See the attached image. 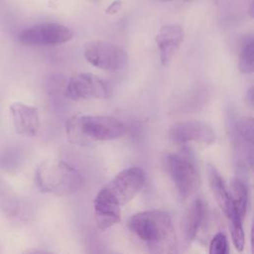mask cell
Here are the masks:
<instances>
[{"instance_id": "obj_1", "label": "cell", "mask_w": 254, "mask_h": 254, "mask_svg": "<svg viewBox=\"0 0 254 254\" xmlns=\"http://www.w3.org/2000/svg\"><path fill=\"white\" fill-rule=\"evenodd\" d=\"M146 178L144 169L130 167L117 174L98 191L93 201V209L100 230H106L121 220L122 207L142 190Z\"/></svg>"}, {"instance_id": "obj_2", "label": "cell", "mask_w": 254, "mask_h": 254, "mask_svg": "<svg viewBox=\"0 0 254 254\" xmlns=\"http://www.w3.org/2000/svg\"><path fill=\"white\" fill-rule=\"evenodd\" d=\"M128 228L146 244L149 254H179V242L171 215L161 209L133 214Z\"/></svg>"}, {"instance_id": "obj_3", "label": "cell", "mask_w": 254, "mask_h": 254, "mask_svg": "<svg viewBox=\"0 0 254 254\" xmlns=\"http://www.w3.org/2000/svg\"><path fill=\"white\" fill-rule=\"evenodd\" d=\"M127 129L121 120L104 115H74L65 121L68 141L77 146L110 141L122 137Z\"/></svg>"}, {"instance_id": "obj_4", "label": "cell", "mask_w": 254, "mask_h": 254, "mask_svg": "<svg viewBox=\"0 0 254 254\" xmlns=\"http://www.w3.org/2000/svg\"><path fill=\"white\" fill-rule=\"evenodd\" d=\"M36 184L42 192L69 195L78 191L83 185L81 174L62 159L43 162L36 171Z\"/></svg>"}, {"instance_id": "obj_5", "label": "cell", "mask_w": 254, "mask_h": 254, "mask_svg": "<svg viewBox=\"0 0 254 254\" xmlns=\"http://www.w3.org/2000/svg\"><path fill=\"white\" fill-rule=\"evenodd\" d=\"M207 176L214 198L227 219L233 245L235 246L236 250L242 251L245 244V236L242 226L243 219L239 216L234 208L228 188L226 187L223 178L218 170L211 164L207 165Z\"/></svg>"}, {"instance_id": "obj_6", "label": "cell", "mask_w": 254, "mask_h": 254, "mask_svg": "<svg viewBox=\"0 0 254 254\" xmlns=\"http://www.w3.org/2000/svg\"><path fill=\"white\" fill-rule=\"evenodd\" d=\"M167 172L183 198L191 196L199 186V174L192 156L188 150L171 153L166 157Z\"/></svg>"}, {"instance_id": "obj_7", "label": "cell", "mask_w": 254, "mask_h": 254, "mask_svg": "<svg viewBox=\"0 0 254 254\" xmlns=\"http://www.w3.org/2000/svg\"><path fill=\"white\" fill-rule=\"evenodd\" d=\"M83 56L91 65L107 71L122 69L128 59L124 50L103 40H93L85 43Z\"/></svg>"}, {"instance_id": "obj_8", "label": "cell", "mask_w": 254, "mask_h": 254, "mask_svg": "<svg viewBox=\"0 0 254 254\" xmlns=\"http://www.w3.org/2000/svg\"><path fill=\"white\" fill-rule=\"evenodd\" d=\"M71 30L59 23H41L21 31L18 40L27 46H58L64 44L72 38Z\"/></svg>"}, {"instance_id": "obj_9", "label": "cell", "mask_w": 254, "mask_h": 254, "mask_svg": "<svg viewBox=\"0 0 254 254\" xmlns=\"http://www.w3.org/2000/svg\"><path fill=\"white\" fill-rule=\"evenodd\" d=\"M65 94L72 100L105 99L110 97L111 88L105 80L93 73L79 72L68 79Z\"/></svg>"}, {"instance_id": "obj_10", "label": "cell", "mask_w": 254, "mask_h": 254, "mask_svg": "<svg viewBox=\"0 0 254 254\" xmlns=\"http://www.w3.org/2000/svg\"><path fill=\"white\" fill-rule=\"evenodd\" d=\"M253 119L241 117L231 123L229 132L236 162L243 170L251 169L253 162Z\"/></svg>"}, {"instance_id": "obj_11", "label": "cell", "mask_w": 254, "mask_h": 254, "mask_svg": "<svg viewBox=\"0 0 254 254\" xmlns=\"http://www.w3.org/2000/svg\"><path fill=\"white\" fill-rule=\"evenodd\" d=\"M168 134L173 142L180 145H187L190 142L210 145L216 139L213 128L209 124L197 120L178 122L170 127Z\"/></svg>"}, {"instance_id": "obj_12", "label": "cell", "mask_w": 254, "mask_h": 254, "mask_svg": "<svg viewBox=\"0 0 254 254\" xmlns=\"http://www.w3.org/2000/svg\"><path fill=\"white\" fill-rule=\"evenodd\" d=\"M184 40V30L176 23H169L160 28L155 42L157 45L161 64L168 66Z\"/></svg>"}, {"instance_id": "obj_13", "label": "cell", "mask_w": 254, "mask_h": 254, "mask_svg": "<svg viewBox=\"0 0 254 254\" xmlns=\"http://www.w3.org/2000/svg\"><path fill=\"white\" fill-rule=\"evenodd\" d=\"M10 114L16 132L27 137H34L40 129V113L37 106L23 102L10 105Z\"/></svg>"}, {"instance_id": "obj_14", "label": "cell", "mask_w": 254, "mask_h": 254, "mask_svg": "<svg viewBox=\"0 0 254 254\" xmlns=\"http://www.w3.org/2000/svg\"><path fill=\"white\" fill-rule=\"evenodd\" d=\"M205 212L206 207L202 198H195L186 209L181 224L182 235L186 243L191 242L196 237L203 223Z\"/></svg>"}, {"instance_id": "obj_15", "label": "cell", "mask_w": 254, "mask_h": 254, "mask_svg": "<svg viewBox=\"0 0 254 254\" xmlns=\"http://www.w3.org/2000/svg\"><path fill=\"white\" fill-rule=\"evenodd\" d=\"M231 201L239 216L244 219L248 206V190L240 178H235L228 189Z\"/></svg>"}, {"instance_id": "obj_16", "label": "cell", "mask_w": 254, "mask_h": 254, "mask_svg": "<svg viewBox=\"0 0 254 254\" xmlns=\"http://www.w3.org/2000/svg\"><path fill=\"white\" fill-rule=\"evenodd\" d=\"M20 202L13 189L0 176V210L8 217L18 215Z\"/></svg>"}, {"instance_id": "obj_17", "label": "cell", "mask_w": 254, "mask_h": 254, "mask_svg": "<svg viewBox=\"0 0 254 254\" xmlns=\"http://www.w3.org/2000/svg\"><path fill=\"white\" fill-rule=\"evenodd\" d=\"M253 53L254 41L250 38L243 43L238 55V68L244 74H251L254 71Z\"/></svg>"}, {"instance_id": "obj_18", "label": "cell", "mask_w": 254, "mask_h": 254, "mask_svg": "<svg viewBox=\"0 0 254 254\" xmlns=\"http://www.w3.org/2000/svg\"><path fill=\"white\" fill-rule=\"evenodd\" d=\"M22 163V152L18 148H6L0 152V168L13 173L17 171Z\"/></svg>"}, {"instance_id": "obj_19", "label": "cell", "mask_w": 254, "mask_h": 254, "mask_svg": "<svg viewBox=\"0 0 254 254\" xmlns=\"http://www.w3.org/2000/svg\"><path fill=\"white\" fill-rule=\"evenodd\" d=\"M208 254H229L228 240L224 233L218 232L212 237L209 243Z\"/></svg>"}, {"instance_id": "obj_20", "label": "cell", "mask_w": 254, "mask_h": 254, "mask_svg": "<svg viewBox=\"0 0 254 254\" xmlns=\"http://www.w3.org/2000/svg\"><path fill=\"white\" fill-rule=\"evenodd\" d=\"M121 3L122 1L121 0H115L113 1L112 3H110L108 5V7L106 8V13L107 14H115L121 7Z\"/></svg>"}, {"instance_id": "obj_21", "label": "cell", "mask_w": 254, "mask_h": 254, "mask_svg": "<svg viewBox=\"0 0 254 254\" xmlns=\"http://www.w3.org/2000/svg\"><path fill=\"white\" fill-rule=\"evenodd\" d=\"M24 254H56L54 252H51L49 250H45V249H39V248H33V249H29L26 252H24Z\"/></svg>"}, {"instance_id": "obj_22", "label": "cell", "mask_w": 254, "mask_h": 254, "mask_svg": "<svg viewBox=\"0 0 254 254\" xmlns=\"http://www.w3.org/2000/svg\"><path fill=\"white\" fill-rule=\"evenodd\" d=\"M246 98H247V101L250 103V105L252 106L253 105V87H250L247 94H246Z\"/></svg>"}, {"instance_id": "obj_23", "label": "cell", "mask_w": 254, "mask_h": 254, "mask_svg": "<svg viewBox=\"0 0 254 254\" xmlns=\"http://www.w3.org/2000/svg\"><path fill=\"white\" fill-rule=\"evenodd\" d=\"M111 254H121V253H111Z\"/></svg>"}, {"instance_id": "obj_24", "label": "cell", "mask_w": 254, "mask_h": 254, "mask_svg": "<svg viewBox=\"0 0 254 254\" xmlns=\"http://www.w3.org/2000/svg\"><path fill=\"white\" fill-rule=\"evenodd\" d=\"M165 1H171V0H165Z\"/></svg>"}, {"instance_id": "obj_25", "label": "cell", "mask_w": 254, "mask_h": 254, "mask_svg": "<svg viewBox=\"0 0 254 254\" xmlns=\"http://www.w3.org/2000/svg\"><path fill=\"white\" fill-rule=\"evenodd\" d=\"M0 254H1V250H0Z\"/></svg>"}]
</instances>
